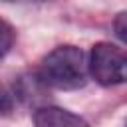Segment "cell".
I'll return each instance as SVG.
<instances>
[{"label": "cell", "instance_id": "obj_6", "mask_svg": "<svg viewBox=\"0 0 127 127\" xmlns=\"http://www.w3.org/2000/svg\"><path fill=\"white\" fill-rule=\"evenodd\" d=\"M12 107H14V99H12V95H10L8 91L0 89V113H10Z\"/></svg>", "mask_w": 127, "mask_h": 127}, {"label": "cell", "instance_id": "obj_4", "mask_svg": "<svg viewBox=\"0 0 127 127\" xmlns=\"http://www.w3.org/2000/svg\"><path fill=\"white\" fill-rule=\"evenodd\" d=\"M12 44H14V28L4 18H0V60L10 52Z\"/></svg>", "mask_w": 127, "mask_h": 127}, {"label": "cell", "instance_id": "obj_2", "mask_svg": "<svg viewBox=\"0 0 127 127\" xmlns=\"http://www.w3.org/2000/svg\"><path fill=\"white\" fill-rule=\"evenodd\" d=\"M87 73L103 87L119 85L127 77V58L123 48L111 42H99L87 58Z\"/></svg>", "mask_w": 127, "mask_h": 127}, {"label": "cell", "instance_id": "obj_5", "mask_svg": "<svg viewBox=\"0 0 127 127\" xmlns=\"http://www.w3.org/2000/svg\"><path fill=\"white\" fill-rule=\"evenodd\" d=\"M113 28H115V34H117V38L121 40V42H125L127 40V14L125 12H121L119 16H117V20L113 22Z\"/></svg>", "mask_w": 127, "mask_h": 127}, {"label": "cell", "instance_id": "obj_3", "mask_svg": "<svg viewBox=\"0 0 127 127\" xmlns=\"http://www.w3.org/2000/svg\"><path fill=\"white\" fill-rule=\"evenodd\" d=\"M34 125L36 127H89V123L83 117L56 105H46L36 109Z\"/></svg>", "mask_w": 127, "mask_h": 127}, {"label": "cell", "instance_id": "obj_1", "mask_svg": "<svg viewBox=\"0 0 127 127\" xmlns=\"http://www.w3.org/2000/svg\"><path fill=\"white\" fill-rule=\"evenodd\" d=\"M87 75V58L83 50L71 44L54 48L42 60L38 71V77L44 85L62 91L83 87Z\"/></svg>", "mask_w": 127, "mask_h": 127}]
</instances>
